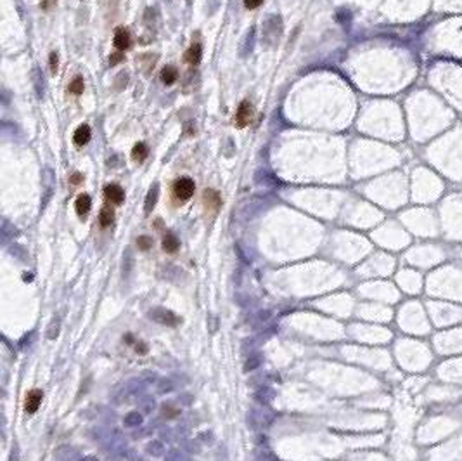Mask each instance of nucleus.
Masks as SVG:
<instances>
[{
    "label": "nucleus",
    "mask_w": 462,
    "mask_h": 461,
    "mask_svg": "<svg viewBox=\"0 0 462 461\" xmlns=\"http://www.w3.org/2000/svg\"><path fill=\"white\" fill-rule=\"evenodd\" d=\"M194 180L190 177H180L173 182V196L178 201H187L194 195Z\"/></svg>",
    "instance_id": "f257e3e1"
},
{
    "label": "nucleus",
    "mask_w": 462,
    "mask_h": 461,
    "mask_svg": "<svg viewBox=\"0 0 462 461\" xmlns=\"http://www.w3.org/2000/svg\"><path fill=\"white\" fill-rule=\"evenodd\" d=\"M251 116H253V106H251L249 101H242V103L239 104V107H237L236 125L239 128H244L246 125L251 122Z\"/></svg>",
    "instance_id": "f03ea898"
},
{
    "label": "nucleus",
    "mask_w": 462,
    "mask_h": 461,
    "mask_svg": "<svg viewBox=\"0 0 462 461\" xmlns=\"http://www.w3.org/2000/svg\"><path fill=\"white\" fill-rule=\"evenodd\" d=\"M104 196H106L107 201H111L113 205H121L123 199H125V191L118 184H109V186L104 187Z\"/></svg>",
    "instance_id": "7ed1b4c3"
},
{
    "label": "nucleus",
    "mask_w": 462,
    "mask_h": 461,
    "mask_svg": "<svg viewBox=\"0 0 462 461\" xmlns=\"http://www.w3.org/2000/svg\"><path fill=\"white\" fill-rule=\"evenodd\" d=\"M42 397H44L42 390H32V392H28L26 402H24V409H26V413H30V414L35 413V411L38 409V406L42 404Z\"/></svg>",
    "instance_id": "20e7f679"
},
{
    "label": "nucleus",
    "mask_w": 462,
    "mask_h": 461,
    "mask_svg": "<svg viewBox=\"0 0 462 461\" xmlns=\"http://www.w3.org/2000/svg\"><path fill=\"white\" fill-rule=\"evenodd\" d=\"M92 137V130L88 125H80L78 128L75 130V134H73V141H75L76 146H83V144H87L88 141H90Z\"/></svg>",
    "instance_id": "39448f33"
},
{
    "label": "nucleus",
    "mask_w": 462,
    "mask_h": 461,
    "mask_svg": "<svg viewBox=\"0 0 462 461\" xmlns=\"http://www.w3.org/2000/svg\"><path fill=\"white\" fill-rule=\"evenodd\" d=\"M115 47L118 49V51H127L128 47H130V35H128V32L125 28H118L115 33Z\"/></svg>",
    "instance_id": "423d86ee"
},
{
    "label": "nucleus",
    "mask_w": 462,
    "mask_h": 461,
    "mask_svg": "<svg viewBox=\"0 0 462 461\" xmlns=\"http://www.w3.org/2000/svg\"><path fill=\"white\" fill-rule=\"evenodd\" d=\"M90 207H92V199L88 195H80L78 198H76V203H75V210L76 213L80 215V217H85V215L90 212Z\"/></svg>",
    "instance_id": "0eeeda50"
},
{
    "label": "nucleus",
    "mask_w": 462,
    "mask_h": 461,
    "mask_svg": "<svg viewBox=\"0 0 462 461\" xmlns=\"http://www.w3.org/2000/svg\"><path fill=\"white\" fill-rule=\"evenodd\" d=\"M201 54H203V49L199 44H194L190 45L189 49H187L186 56H184V61L189 64H192V66H196V64H199V61H201Z\"/></svg>",
    "instance_id": "6e6552de"
},
{
    "label": "nucleus",
    "mask_w": 462,
    "mask_h": 461,
    "mask_svg": "<svg viewBox=\"0 0 462 461\" xmlns=\"http://www.w3.org/2000/svg\"><path fill=\"white\" fill-rule=\"evenodd\" d=\"M178 247H180V243H178L177 236L171 234V232H166L165 238H163V250L166 253H175L178 250Z\"/></svg>",
    "instance_id": "1a4fd4ad"
},
{
    "label": "nucleus",
    "mask_w": 462,
    "mask_h": 461,
    "mask_svg": "<svg viewBox=\"0 0 462 461\" xmlns=\"http://www.w3.org/2000/svg\"><path fill=\"white\" fill-rule=\"evenodd\" d=\"M203 199H205V205L208 208L217 210L220 207V195L217 191H213V189H206L205 195H203Z\"/></svg>",
    "instance_id": "9d476101"
},
{
    "label": "nucleus",
    "mask_w": 462,
    "mask_h": 461,
    "mask_svg": "<svg viewBox=\"0 0 462 461\" xmlns=\"http://www.w3.org/2000/svg\"><path fill=\"white\" fill-rule=\"evenodd\" d=\"M177 78H178V70H177V68H175V66L163 68V71H161L163 84L171 85V84H175V82H177Z\"/></svg>",
    "instance_id": "9b49d317"
},
{
    "label": "nucleus",
    "mask_w": 462,
    "mask_h": 461,
    "mask_svg": "<svg viewBox=\"0 0 462 461\" xmlns=\"http://www.w3.org/2000/svg\"><path fill=\"white\" fill-rule=\"evenodd\" d=\"M156 201H158V184H154V186L149 189V193H147L146 205H144V212H146V213H151V210L154 208Z\"/></svg>",
    "instance_id": "f8f14e48"
},
{
    "label": "nucleus",
    "mask_w": 462,
    "mask_h": 461,
    "mask_svg": "<svg viewBox=\"0 0 462 461\" xmlns=\"http://www.w3.org/2000/svg\"><path fill=\"white\" fill-rule=\"evenodd\" d=\"M113 220H115V212L111 210L109 207H104L103 210H101L99 213V222L103 227H109L111 224H113Z\"/></svg>",
    "instance_id": "ddd939ff"
},
{
    "label": "nucleus",
    "mask_w": 462,
    "mask_h": 461,
    "mask_svg": "<svg viewBox=\"0 0 462 461\" xmlns=\"http://www.w3.org/2000/svg\"><path fill=\"white\" fill-rule=\"evenodd\" d=\"M147 146L144 142H138L134 146V149H132V158L135 160V161H142L144 158L147 156Z\"/></svg>",
    "instance_id": "4468645a"
},
{
    "label": "nucleus",
    "mask_w": 462,
    "mask_h": 461,
    "mask_svg": "<svg viewBox=\"0 0 462 461\" xmlns=\"http://www.w3.org/2000/svg\"><path fill=\"white\" fill-rule=\"evenodd\" d=\"M83 89H85V82H83L82 76H76L71 84H69V92H71V94H76V96L82 94Z\"/></svg>",
    "instance_id": "2eb2a0df"
},
{
    "label": "nucleus",
    "mask_w": 462,
    "mask_h": 461,
    "mask_svg": "<svg viewBox=\"0 0 462 461\" xmlns=\"http://www.w3.org/2000/svg\"><path fill=\"white\" fill-rule=\"evenodd\" d=\"M137 247L144 251L149 250V248L153 247V239H151L149 236H140V238L137 239Z\"/></svg>",
    "instance_id": "dca6fc26"
},
{
    "label": "nucleus",
    "mask_w": 462,
    "mask_h": 461,
    "mask_svg": "<svg viewBox=\"0 0 462 461\" xmlns=\"http://www.w3.org/2000/svg\"><path fill=\"white\" fill-rule=\"evenodd\" d=\"M49 63H51V71H52V73L57 71V64H59V57H57V52H51Z\"/></svg>",
    "instance_id": "f3484780"
},
{
    "label": "nucleus",
    "mask_w": 462,
    "mask_h": 461,
    "mask_svg": "<svg viewBox=\"0 0 462 461\" xmlns=\"http://www.w3.org/2000/svg\"><path fill=\"white\" fill-rule=\"evenodd\" d=\"M123 59H125V56H123V54H120V52H115V54H111L109 64H111V66H116V64L121 63Z\"/></svg>",
    "instance_id": "a211bd4d"
},
{
    "label": "nucleus",
    "mask_w": 462,
    "mask_h": 461,
    "mask_svg": "<svg viewBox=\"0 0 462 461\" xmlns=\"http://www.w3.org/2000/svg\"><path fill=\"white\" fill-rule=\"evenodd\" d=\"M263 4V0H244V7L246 9H257Z\"/></svg>",
    "instance_id": "6ab92c4d"
},
{
    "label": "nucleus",
    "mask_w": 462,
    "mask_h": 461,
    "mask_svg": "<svg viewBox=\"0 0 462 461\" xmlns=\"http://www.w3.org/2000/svg\"><path fill=\"white\" fill-rule=\"evenodd\" d=\"M82 179H83V177H82V175H80V174H73V175H71V179H69V180H71V184H75V186H78V184L82 182Z\"/></svg>",
    "instance_id": "aec40b11"
}]
</instances>
